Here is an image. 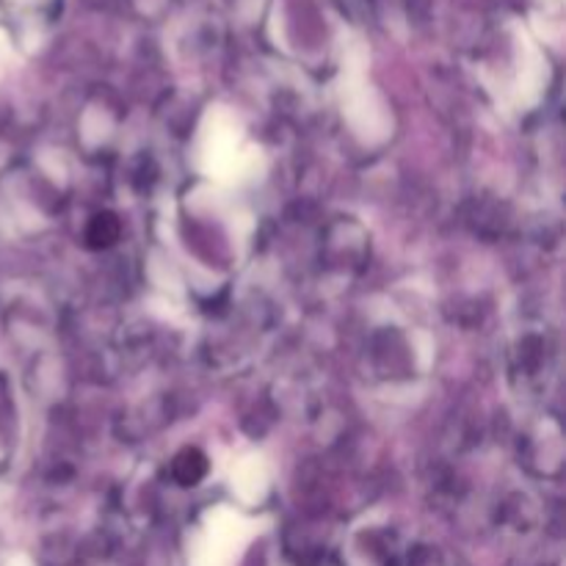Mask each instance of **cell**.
Instances as JSON below:
<instances>
[{"label": "cell", "mask_w": 566, "mask_h": 566, "mask_svg": "<svg viewBox=\"0 0 566 566\" xmlns=\"http://www.w3.org/2000/svg\"><path fill=\"white\" fill-rule=\"evenodd\" d=\"M202 475H205V459L199 457L197 451L182 453L180 462H177V479H180L182 484H193V481H199Z\"/></svg>", "instance_id": "6da1fadb"}, {"label": "cell", "mask_w": 566, "mask_h": 566, "mask_svg": "<svg viewBox=\"0 0 566 566\" xmlns=\"http://www.w3.org/2000/svg\"><path fill=\"white\" fill-rule=\"evenodd\" d=\"M94 230H97V235H92L94 243H108L111 238L116 235V224H111L108 230H105V227H103V216H99V219L94 221Z\"/></svg>", "instance_id": "7a4b0ae2"}]
</instances>
